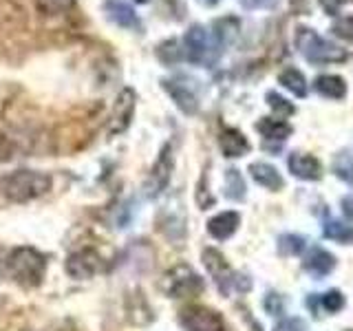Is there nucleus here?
I'll list each match as a JSON object with an SVG mask.
<instances>
[{
    "mask_svg": "<svg viewBox=\"0 0 353 331\" xmlns=\"http://www.w3.org/2000/svg\"><path fill=\"white\" fill-rule=\"evenodd\" d=\"M241 225V217L234 210H228V212H219L208 221V232L212 234L216 241H225L230 239Z\"/></svg>",
    "mask_w": 353,
    "mask_h": 331,
    "instance_id": "14",
    "label": "nucleus"
},
{
    "mask_svg": "<svg viewBox=\"0 0 353 331\" xmlns=\"http://www.w3.org/2000/svg\"><path fill=\"white\" fill-rule=\"evenodd\" d=\"M325 237L336 243H353V225L342 223V221L327 219L325 221Z\"/></svg>",
    "mask_w": 353,
    "mask_h": 331,
    "instance_id": "22",
    "label": "nucleus"
},
{
    "mask_svg": "<svg viewBox=\"0 0 353 331\" xmlns=\"http://www.w3.org/2000/svg\"><path fill=\"white\" fill-rule=\"evenodd\" d=\"M268 104L272 106L274 113L283 115V119H285V117H290V115H294V110H296L294 104H290L283 95H279L276 91H270V93H268Z\"/></svg>",
    "mask_w": 353,
    "mask_h": 331,
    "instance_id": "25",
    "label": "nucleus"
},
{
    "mask_svg": "<svg viewBox=\"0 0 353 331\" xmlns=\"http://www.w3.org/2000/svg\"><path fill=\"white\" fill-rule=\"evenodd\" d=\"M201 3H203V5H208V7H212V5H216V3H219V0H201Z\"/></svg>",
    "mask_w": 353,
    "mask_h": 331,
    "instance_id": "32",
    "label": "nucleus"
},
{
    "mask_svg": "<svg viewBox=\"0 0 353 331\" xmlns=\"http://www.w3.org/2000/svg\"><path fill=\"white\" fill-rule=\"evenodd\" d=\"M102 11L113 25H117L121 29H128V31H141L143 29L135 7H132L130 3H126V0H104Z\"/></svg>",
    "mask_w": 353,
    "mask_h": 331,
    "instance_id": "10",
    "label": "nucleus"
},
{
    "mask_svg": "<svg viewBox=\"0 0 353 331\" xmlns=\"http://www.w3.org/2000/svg\"><path fill=\"white\" fill-rule=\"evenodd\" d=\"M183 53H185V60L192 62V64H212L219 55V40L210 33L205 27L201 25H192L190 29L185 31L183 36Z\"/></svg>",
    "mask_w": 353,
    "mask_h": 331,
    "instance_id": "6",
    "label": "nucleus"
},
{
    "mask_svg": "<svg viewBox=\"0 0 353 331\" xmlns=\"http://www.w3.org/2000/svg\"><path fill=\"white\" fill-rule=\"evenodd\" d=\"M179 323L185 331H225L223 316L205 305H188L181 309Z\"/></svg>",
    "mask_w": 353,
    "mask_h": 331,
    "instance_id": "7",
    "label": "nucleus"
},
{
    "mask_svg": "<svg viewBox=\"0 0 353 331\" xmlns=\"http://www.w3.org/2000/svg\"><path fill=\"white\" fill-rule=\"evenodd\" d=\"M334 172L340 177L342 181L353 185V157L349 152H340L334 159Z\"/></svg>",
    "mask_w": 353,
    "mask_h": 331,
    "instance_id": "24",
    "label": "nucleus"
},
{
    "mask_svg": "<svg viewBox=\"0 0 353 331\" xmlns=\"http://www.w3.org/2000/svg\"><path fill=\"white\" fill-rule=\"evenodd\" d=\"M135 104H137V95L132 88H124L117 99H115V106H113V115H110V135H119V132H124L130 121H132V115H135Z\"/></svg>",
    "mask_w": 353,
    "mask_h": 331,
    "instance_id": "11",
    "label": "nucleus"
},
{
    "mask_svg": "<svg viewBox=\"0 0 353 331\" xmlns=\"http://www.w3.org/2000/svg\"><path fill=\"white\" fill-rule=\"evenodd\" d=\"M51 185H53L51 174L22 168L16 172H9L0 179V192L14 203H29L33 199L47 194L51 190Z\"/></svg>",
    "mask_w": 353,
    "mask_h": 331,
    "instance_id": "1",
    "label": "nucleus"
},
{
    "mask_svg": "<svg viewBox=\"0 0 353 331\" xmlns=\"http://www.w3.org/2000/svg\"><path fill=\"white\" fill-rule=\"evenodd\" d=\"M161 290L170 298H192L203 294L205 283L190 265H174L161 279Z\"/></svg>",
    "mask_w": 353,
    "mask_h": 331,
    "instance_id": "4",
    "label": "nucleus"
},
{
    "mask_svg": "<svg viewBox=\"0 0 353 331\" xmlns=\"http://www.w3.org/2000/svg\"><path fill=\"white\" fill-rule=\"evenodd\" d=\"M219 146H221V150H223L225 157H232V159L243 157V154L250 152V141H248V137L243 135L241 130H236V128H225L223 132H221Z\"/></svg>",
    "mask_w": 353,
    "mask_h": 331,
    "instance_id": "15",
    "label": "nucleus"
},
{
    "mask_svg": "<svg viewBox=\"0 0 353 331\" xmlns=\"http://www.w3.org/2000/svg\"><path fill=\"white\" fill-rule=\"evenodd\" d=\"M104 268L102 254L86 248V250H77L73 254H69V259L64 261V270L66 274L75 281H88L93 279L95 274H99Z\"/></svg>",
    "mask_w": 353,
    "mask_h": 331,
    "instance_id": "9",
    "label": "nucleus"
},
{
    "mask_svg": "<svg viewBox=\"0 0 353 331\" xmlns=\"http://www.w3.org/2000/svg\"><path fill=\"white\" fill-rule=\"evenodd\" d=\"M256 130L263 135V139L281 141V143L292 135V126L285 119H274V117H263L256 124Z\"/></svg>",
    "mask_w": 353,
    "mask_h": 331,
    "instance_id": "17",
    "label": "nucleus"
},
{
    "mask_svg": "<svg viewBox=\"0 0 353 331\" xmlns=\"http://www.w3.org/2000/svg\"><path fill=\"white\" fill-rule=\"evenodd\" d=\"M5 272L9 274V279L18 283L20 287H33L42 285L44 274H47V257L36 248H16L9 252V257L5 261Z\"/></svg>",
    "mask_w": 353,
    "mask_h": 331,
    "instance_id": "2",
    "label": "nucleus"
},
{
    "mask_svg": "<svg viewBox=\"0 0 353 331\" xmlns=\"http://www.w3.org/2000/svg\"><path fill=\"white\" fill-rule=\"evenodd\" d=\"M342 212H345L349 219H353V197L342 199Z\"/></svg>",
    "mask_w": 353,
    "mask_h": 331,
    "instance_id": "31",
    "label": "nucleus"
},
{
    "mask_svg": "<svg viewBox=\"0 0 353 331\" xmlns=\"http://www.w3.org/2000/svg\"><path fill=\"white\" fill-rule=\"evenodd\" d=\"M345 3H351V0H320V5H323V9L329 16H338L340 5H345Z\"/></svg>",
    "mask_w": 353,
    "mask_h": 331,
    "instance_id": "30",
    "label": "nucleus"
},
{
    "mask_svg": "<svg viewBox=\"0 0 353 331\" xmlns=\"http://www.w3.org/2000/svg\"><path fill=\"white\" fill-rule=\"evenodd\" d=\"M172 168H174V154H172V143H165L161 148L157 161L152 163V168L146 177V183H143V190L150 199L159 197L165 188L170 183V177H172Z\"/></svg>",
    "mask_w": 353,
    "mask_h": 331,
    "instance_id": "8",
    "label": "nucleus"
},
{
    "mask_svg": "<svg viewBox=\"0 0 353 331\" xmlns=\"http://www.w3.org/2000/svg\"><path fill=\"white\" fill-rule=\"evenodd\" d=\"M250 174H252V179L256 181L259 185L268 188V190H272V192L281 190V188H283V177H281V172L276 170L272 163L254 161L250 166Z\"/></svg>",
    "mask_w": 353,
    "mask_h": 331,
    "instance_id": "16",
    "label": "nucleus"
},
{
    "mask_svg": "<svg viewBox=\"0 0 353 331\" xmlns=\"http://www.w3.org/2000/svg\"><path fill=\"white\" fill-rule=\"evenodd\" d=\"M163 91L170 95V99L174 102V106L181 110L185 115H194L199 110V99L194 95L192 88H188L185 84L176 82V80H163L161 82Z\"/></svg>",
    "mask_w": 353,
    "mask_h": 331,
    "instance_id": "12",
    "label": "nucleus"
},
{
    "mask_svg": "<svg viewBox=\"0 0 353 331\" xmlns=\"http://www.w3.org/2000/svg\"><path fill=\"white\" fill-rule=\"evenodd\" d=\"M263 307L268 309V312H270L272 316H281V314H285V303H283V298H281L279 294H274V292L265 296Z\"/></svg>",
    "mask_w": 353,
    "mask_h": 331,
    "instance_id": "28",
    "label": "nucleus"
},
{
    "mask_svg": "<svg viewBox=\"0 0 353 331\" xmlns=\"http://www.w3.org/2000/svg\"><path fill=\"white\" fill-rule=\"evenodd\" d=\"M296 47L303 53V58L312 64H334V62L347 60L345 49L336 47L334 42L318 36V33L309 27H301L296 31Z\"/></svg>",
    "mask_w": 353,
    "mask_h": 331,
    "instance_id": "3",
    "label": "nucleus"
},
{
    "mask_svg": "<svg viewBox=\"0 0 353 331\" xmlns=\"http://www.w3.org/2000/svg\"><path fill=\"white\" fill-rule=\"evenodd\" d=\"M334 268H336V259L323 248H314L305 259V270L312 272L314 276H325Z\"/></svg>",
    "mask_w": 353,
    "mask_h": 331,
    "instance_id": "18",
    "label": "nucleus"
},
{
    "mask_svg": "<svg viewBox=\"0 0 353 331\" xmlns=\"http://www.w3.org/2000/svg\"><path fill=\"white\" fill-rule=\"evenodd\" d=\"M334 36L342 38V40H353V16H345V18H338L336 25L331 27Z\"/></svg>",
    "mask_w": 353,
    "mask_h": 331,
    "instance_id": "27",
    "label": "nucleus"
},
{
    "mask_svg": "<svg viewBox=\"0 0 353 331\" xmlns=\"http://www.w3.org/2000/svg\"><path fill=\"white\" fill-rule=\"evenodd\" d=\"M307 325L301 318H283L281 323H276L274 331H305Z\"/></svg>",
    "mask_w": 353,
    "mask_h": 331,
    "instance_id": "29",
    "label": "nucleus"
},
{
    "mask_svg": "<svg viewBox=\"0 0 353 331\" xmlns=\"http://www.w3.org/2000/svg\"><path fill=\"white\" fill-rule=\"evenodd\" d=\"M305 250V239L298 234H285L281 239V252L283 254H301Z\"/></svg>",
    "mask_w": 353,
    "mask_h": 331,
    "instance_id": "26",
    "label": "nucleus"
},
{
    "mask_svg": "<svg viewBox=\"0 0 353 331\" xmlns=\"http://www.w3.org/2000/svg\"><path fill=\"white\" fill-rule=\"evenodd\" d=\"M314 88L329 99H342L347 95V82L340 75H320L316 77Z\"/></svg>",
    "mask_w": 353,
    "mask_h": 331,
    "instance_id": "19",
    "label": "nucleus"
},
{
    "mask_svg": "<svg viewBox=\"0 0 353 331\" xmlns=\"http://www.w3.org/2000/svg\"><path fill=\"white\" fill-rule=\"evenodd\" d=\"M225 194L230 199H234V201H241L245 197V181H243V177L236 168H230L225 174Z\"/></svg>",
    "mask_w": 353,
    "mask_h": 331,
    "instance_id": "23",
    "label": "nucleus"
},
{
    "mask_svg": "<svg viewBox=\"0 0 353 331\" xmlns=\"http://www.w3.org/2000/svg\"><path fill=\"white\" fill-rule=\"evenodd\" d=\"M287 166H290V172L298 179H305V181H316L320 179L323 174V166L316 157L307 152H292L290 159H287Z\"/></svg>",
    "mask_w": 353,
    "mask_h": 331,
    "instance_id": "13",
    "label": "nucleus"
},
{
    "mask_svg": "<svg viewBox=\"0 0 353 331\" xmlns=\"http://www.w3.org/2000/svg\"><path fill=\"white\" fill-rule=\"evenodd\" d=\"M314 301H318V305L309 303V307L314 309L316 316H318V309H323V312H329V314H336V312H340L342 307H345V296H342L338 290H331V292L323 294L320 298L314 296Z\"/></svg>",
    "mask_w": 353,
    "mask_h": 331,
    "instance_id": "21",
    "label": "nucleus"
},
{
    "mask_svg": "<svg viewBox=\"0 0 353 331\" xmlns=\"http://www.w3.org/2000/svg\"><path fill=\"white\" fill-rule=\"evenodd\" d=\"M201 259H203V265H205V270L210 272V276L214 279L216 287H219V292L228 296L232 290H241V292H248L250 290V281L248 279H243V276L234 274L230 268V263L225 261V257L221 254L219 250L214 248H205L203 254H201Z\"/></svg>",
    "mask_w": 353,
    "mask_h": 331,
    "instance_id": "5",
    "label": "nucleus"
},
{
    "mask_svg": "<svg viewBox=\"0 0 353 331\" xmlns=\"http://www.w3.org/2000/svg\"><path fill=\"white\" fill-rule=\"evenodd\" d=\"M279 82L287 88V91H292L296 97H305L307 95V82H305V75L290 66V69H285L281 75H279Z\"/></svg>",
    "mask_w": 353,
    "mask_h": 331,
    "instance_id": "20",
    "label": "nucleus"
}]
</instances>
